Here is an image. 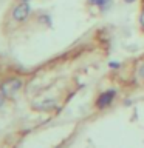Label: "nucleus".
Returning a JSON list of instances; mask_svg holds the SVG:
<instances>
[{"label":"nucleus","mask_w":144,"mask_h":148,"mask_svg":"<svg viewBox=\"0 0 144 148\" xmlns=\"http://www.w3.org/2000/svg\"><path fill=\"white\" fill-rule=\"evenodd\" d=\"M30 12H31V8H30V5H28V2H22L12 9V17L16 18L17 22H22L30 16Z\"/></svg>","instance_id":"nucleus-1"},{"label":"nucleus","mask_w":144,"mask_h":148,"mask_svg":"<svg viewBox=\"0 0 144 148\" xmlns=\"http://www.w3.org/2000/svg\"><path fill=\"white\" fill-rule=\"evenodd\" d=\"M20 86H22V82L19 79H11V80L5 82L2 85V94L3 96H12L16 91L20 90Z\"/></svg>","instance_id":"nucleus-2"},{"label":"nucleus","mask_w":144,"mask_h":148,"mask_svg":"<svg viewBox=\"0 0 144 148\" xmlns=\"http://www.w3.org/2000/svg\"><path fill=\"white\" fill-rule=\"evenodd\" d=\"M115 94H116L115 90H109V91L102 92V94L98 97V100H96V106L98 108H105V106H109L111 102H113Z\"/></svg>","instance_id":"nucleus-3"},{"label":"nucleus","mask_w":144,"mask_h":148,"mask_svg":"<svg viewBox=\"0 0 144 148\" xmlns=\"http://www.w3.org/2000/svg\"><path fill=\"white\" fill-rule=\"evenodd\" d=\"M90 5H95V6H99L101 11H107L111 6V0H87Z\"/></svg>","instance_id":"nucleus-4"},{"label":"nucleus","mask_w":144,"mask_h":148,"mask_svg":"<svg viewBox=\"0 0 144 148\" xmlns=\"http://www.w3.org/2000/svg\"><path fill=\"white\" fill-rule=\"evenodd\" d=\"M139 22H141V25L144 28V8H143V11H141V17H139Z\"/></svg>","instance_id":"nucleus-5"},{"label":"nucleus","mask_w":144,"mask_h":148,"mask_svg":"<svg viewBox=\"0 0 144 148\" xmlns=\"http://www.w3.org/2000/svg\"><path fill=\"white\" fill-rule=\"evenodd\" d=\"M119 63L118 62H110V68H118Z\"/></svg>","instance_id":"nucleus-6"},{"label":"nucleus","mask_w":144,"mask_h":148,"mask_svg":"<svg viewBox=\"0 0 144 148\" xmlns=\"http://www.w3.org/2000/svg\"><path fill=\"white\" fill-rule=\"evenodd\" d=\"M139 76H141V77L144 79V65H143L141 68H139Z\"/></svg>","instance_id":"nucleus-7"},{"label":"nucleus","mask_w":144,"mask_h":148,"mask_svg":"<svg viewBox=\"0 0 144 148\" xmlns=\"http://www.w3.org/2000/svg\"><path fill=\"white\" fill-rule=\"evenodd\" d=\"M124 3H133V2H136V0H123Z\"/></svg>","instance_id":"nucleus-8"},{"label":"nucleus","mask_w":144,"mask_h":148,"mask_svg":"<svg viewBox=\"0 0 144 148\" xmlns=\"http://www.w3.org/2000/svg\"><path fill=\"white\" fill-rule=\"evenodd\" d=\"M3 100H5V99H3V94H0V105L3 103Z\"/></svg>","instance_id":"nucleus-9"},{"label":"nucleus","mask_w":144,"mask_h":148,"mask_svg":"<svg viewBox=\"0 0 144 148\" xmlns=\"http://www.w3.org/2000/svg\"><path fill=\"white\" fill-rule=\"evenodd\" d=\"M22 2H30V0H22Z\"/></svg>","instance_id":"nucleus-10"}]
</instances>
